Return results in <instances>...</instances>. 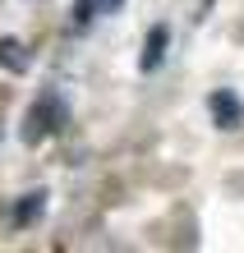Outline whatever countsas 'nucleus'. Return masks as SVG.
Here are the masks:
<instances>
[{"mask_svg":"<svg viewBox=\"0 0 244 253\" xmlns=\"http://www.w3.org/2000/svg\"><path fill=\"white\" fill-rule=\"evenodd\" d=\"M42 212H47V193H42V189L23 193V198L14 203V226H37Z\"/></svg>","mask_w":244,"mask_h":253,"instance_id":"20e7f679","label":"nucleus"},{"mask_svg":"<svg viewBox=\"0 0 244 253\" xmlns=\"http://www.w3.org/2000/svg\"><path fill=\"white\" fill-rule=\"evenodd\" d=\"M166 46H171V28H166V23H157V28H147V42H143V69L152 74V69H157L161 60H166Z\"/></svg>","mask_w":244,"mask_h":253,"instance_id":"7ed1b4c3","label":"nucleus"},{"mask_svg":"<svg viewBox=\"0 0 244 253\" xmlns=\"http://www.w3.org/2000/svg\"><path fill=\"white\" fill-rule=\"evenodd\" d=\"M207 5H212V0H203V9H207Z\"/></svg>","mask_w":244,"mask_h":253,"instance_id":"0eeeda50","label":"nucleus"},{"mask_svg":"<svg viewBox=\"0 0 244 253\" xmlns=\"http://www.w3.org/2000/svg\"><path fill=\"white\" fill-rule=\"evenodd\" d=\"M207 111H212V120H217V129H240L244 125V101L231 87H217V92L207 97Z\"/></svg>","mask_w":244,"mask_h":253,"instance_id":"f03ea898","label":"nucleus"},{"mask_svg":"<svg viewBox=\"0 0 244 253\" xmlns=\"http://www.w3.org/2000/svg\"><path fill=\"white\" fill-rule=\"evenodd\" d=\"M93 5H97V14H120V9H125V0H93Z\"/></svg>","mask_w":244,"mask_h":253,"instance_id":"423d86ee","label":"nucleus"},{"mask_svg":"<svg viewBox=\"0 0 244 253\" xmlns=\"http://www.w3.org/2000/svg\"><path fill=\"white\" fill-rule=\"evenodd\" d=\"M60 125H65V101H60L55 92H42L33 101V111L23 115V143H42L47 133H55Z\"/></svg>","mask_w":244,"mask_h":253,"instance_id":"f257e3e1","label":"nucleus"},{"mask_svg":"<svg viewBox=\"0 0 244 253\" xmlns=\"http://www.w3.org/2000/svg\"><path fill=\"white\" fill-rule=\"evenodd\" d=\"M28 65H33V55H28V46L19 37H0V69H9V74H23Z\"/></svg>","mask_w":244,"mask_h":253,"instance_id":"39448f33","label":"nucleus"}]
</instances>
